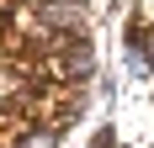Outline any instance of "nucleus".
I'll return each instance as SVG.
<instances>
[{"label": "nucleus", "instance_id": "1", "mask_svg": "<svg viewBox=\"0 0 154 148\" xmlns=\"http://www.w3.org/2000/svg\"><path fill=\"white\" fill-rule=\"evenodd\" d=\"M16 148H53V132H27Z\"/></svg>", "mask_w": 154, "mask_h": 148}, {"label": "nucleus", "instance_id": "2", "mask_svg": "<svg viewBox=\"0 0 154 148\" xmlns=\"http://www.w3.org/2000/svg\"><path fill=\"white\" fill-rule=\"evenodd\" d=\"M96 148H112V127H101V132H96Z\"/></svg>", "mask_w": 154, "mask_h": 148}]
</instances>
